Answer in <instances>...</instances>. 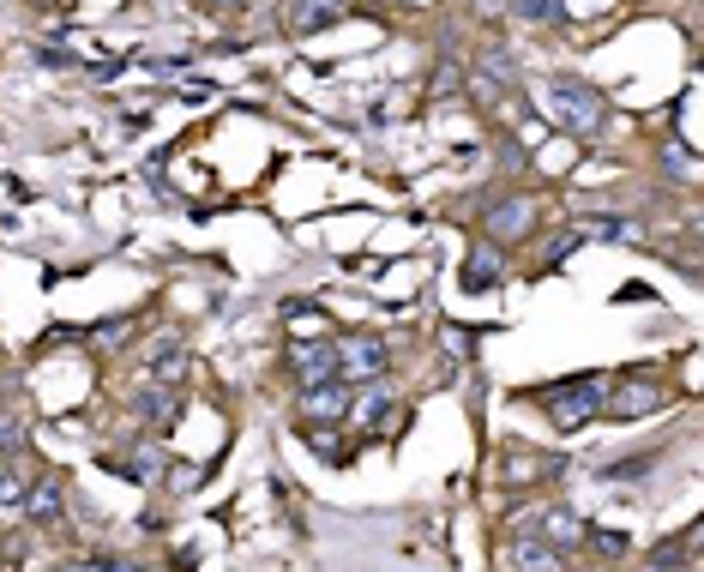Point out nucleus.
Segmentation results:
<instances>
[{
  "mask_svg": "<svg viewBox=\"0 0 704 572\" xmlns=\"http://www.w3.org/2000/svg\"><path fill=\"white\" fill-rule=\"evenodd\" d=\"M187 374H193L187 349L175 344V337H157L151 344V386H187Z\"/></svg>",
  "mask_w": 704,
  "mask_h": 572,
  "instance_id": "nucleus-10",
  "label": "nucleus"
},
{
  "mask_svg": "<svg viewBox=\"0 0 704 572\" xmlns=\"http://www.w3.org/2000/svg\"><path fill=\"white\" fill-rule=\"evenodd\" d=\"M500 572H566V554L548 549L542 536H518L500 549Z\"/></svg>",
  "mask_w": 704,
  "mask_h": 572,
  "instance_id": "nucleus-5",
  "label": "nucleus"
},
{
  "mask_svg": "<svg viewBox=\"0 0 704 572\" xmlns=\"http://www.w3.org/2000/svg\"><path fill=\"white\" fill-rule=\"evenodd\" d=\"M596 572H608V566H596Z\"/></svg>",
  "mask_w": 704,
  "mask_h": 572,
  "instance_id": "nucleus-26",
  "label": "nucleus"
},
{
  "mask_svg": "<svg viewBox=\"0 0 704 572\" xmlns=\"http://www.w3.org/2000/svg\"><path fill=\"white\" fill-rule=\"evenodd\" d=\"M25 501V482H19V471L12 464H0V506H19Z\"/></svg>",
  "mask_w": 704,
  "mask_h": 572,
  "instance_id": "nucleus-21",
  "label": "nucleus"
},
{
  "mask_svg": "<svg viewBox=\"0 0 704 572\" xmlns=\"http://www.w3.org/2000/svg\"><path fill=\"white\" fill-rule=\"evenodd\" d=\"M205 7H217V12H235V7H247V0H205Z\"/></svg>",
  "mask_w": 704,
  "mask_h": 572,
  "instance_id": "nucleus-25",
  "label": "nucleus"
},
{
  "mask_svg": "<svg viewBox=\"0 0 704 572\" xmlns=\"http://www.w3.org/2000/svg\"><path fill=\"white\" fill-rule=\"evenodd\" d=\"M463 85H470L476 102H488V109H493V102H500V91H506V85H500V79H488L482 67H470V79H463Z\"/></svg>",
  "mask_w": 704,
  "mask_h": 572,
  "instance_id": "nucleus-20",
  "label": "nucleus"
},
{
  "mask_svg": "<svg viewBox=\"0 0 704 572\" xmlns=\"http://www.w3.org/2000/svg\"><path fill=\"white\" fill-rule=\"evenodd\" d=\"M542 102H548V115L560 127H573V134H596V127L608 121V102L590 91V85H578V79H560V85H542Z\"/></svg>",
  "mask_w": 704,
  "mask_h": 572,
  "instance_id": "nucleus-3",
  "label": "nucleus"
},
{
  "mask_svg": "<svg viewBox=\"0 0 704 572\" xmlns=\"http://www.w3.org/2000/svg\"><path fill=\"white\" fill-rule=\"evenodd\" d=\"M493 277H500V247H476V254L470 259H463V284H470V289H482V284H493Z\"/></svg>",
  "mask_w": 704,
  "mask_h": 572,
  "instance_id": "nucleus-15",
  "label": "nucleus"
},
{
  "mask_svg": "<svg viewBox=\"0 0 704 572\" xmlns=\"http://www.w3.org/2000/svg\"><path fill=\"white\" fill-rule=\"evenodd\" d=\"M512 7L524 12V19H560V12L548 7V0H512Z\"/></svg>",
  "mask_w": 704,
  "mask_h": 572,
  "instance_id": "nucleus-22",
  "label": "nucleus"
},
{
  "mask_svg": "<svg viewBox=\"0 0 704 572\" xmlns=\"http://www.w3.org/2000/svg\"><path fill=\"white\" fill-rule=\"evenodd\" d=\"M668 379H656V374H626V379H608V398H603V416L614 422H644V416H656V410H668Z\"/></svg>",
  "mask_w": 704,
  "mask_h": 572,
  "instance_id": "nucleus-2",
  "label": "nucleus"
},
{
  "mask_svg": "<svg viewBox=\"0 0 704 572\" xmlns=\"http://www.w3.org/2000/svg\"><path fill=\"white\" fill-rule=\"evenodd\" d=\"M61 572H109V561H67Z\"/></svg>",
  "mask_w": 704,
  "mask_h": 572,
  "instance_id": "nucleus-24",
  "label": "nucleus"
},
{
  "mask_svg": "<svg viewBox=\"0 0 704 572\" xmlns=\"http://www.w3.org/2000/svg\"><path fill=\"white\" fill-rule=\"evenodd\" d=\"M25 512H31V519L37 524H61V482H55V476H42V482H25V501H19Z\"/></svg>",
  "mask_w": 704,
  "mask_h": 572,
  "instance_id": "nucleus-12",
  "label": "nucleus"
},
{
  "mask_svg": "<svg viewBox=\"0 0 704 572\" xmlns=\"http://www.w3.org/2000/svg\"><path fill=\"white\" fill-rule=\"evenodd\" d=\"M338 12L343 7H332V0H290V31L313 37V31H325V24H338Z\"/></svg>",
  "mask_w": 704,
  "mask_h": 572,
  "instance_id": "nucleus-14",
  "label": "nucleus"
},
{
  "mask_svg": "<svg viewBox=\"0 0 704 572\" xmlns=\"http://www.w3.org/2000/svg\"><path fill=\"white\" fill-rule=\"evenodd\" d=\"M566 236H596V241H620V247H644V229L633 217H578Z\"/></svg>",
  "mask_w": 704,
  "mask_h": 572,
  "instance_id": "nucleus-11",
  "label": "nucleus"
},
{
  "mask_svg": "<svg viewBox=\"0 0 704 572\" xmlns=\"http://www.w3.org/2000/svg\"><path fill=\"white\" fill-rule=\"evenodd\" d=\"M343 410H350V386H343L338 374L332 379H307L302 386V422H325V428H332Z\"/></svg>",
  "mask_w": 704,
  "mask_h": 572,
  "instance_id": "nucleus-6",
  "label": "nucleus"
},
{
  "mask_svg": "<svg viewBox=\"0 0 704 572\" xmlns=\"http://www.w3.org/2000/svg\"><path fill=\"white\" fill-rule=\"evenodd\" d=\"M530 224H536V205L524 199V194L500 199V205H488V241H493V247H506V241L530 236Z\"/></svg>",
  "mask_w": 704,
  "mask_h": 572,
  "instance_id": "nucleus-8",
  "label": "nucleus"
},
{
  "mask_svg": "<svg viewBox=\"0 0 704 572\" xmlns=\"http://www.w3.org/2000/svg\"><path fill=\"white\" fill-rule=\"evenodd\" d=\"M603 398H608V374H578V379H566L560 392H548V422L554 428H584V422H596L603 416Z\"/></svg>",
  "mask_w": 704,
  "mask_h": 572,
  "instance_id": "nucleus-1",
  "label": "nucleus"
},
{
  "mask_svg": "<svg viewBox=\"0 0 704 572\" xmlns=\"http://www.w3.org/2000/svg\"><path fill=\"white\" fill-rule=\"evenodd\" d=\"M403 7H410V0H403Z\"/></svg>",
  "mask_w": 704,
  "mask_h": 572,
  "instance_id": "nucleus-27",
  "label": "nucleus"
},
{
  "mask_svg": "<svg viewBox=\"0 0 704 572\" xmlns=\"http://www.w3.org/2000/svg\"><path fill=\"white\" fill-rule=\"evenodd\" d=\"M12 446H19V422H12L7 410H0V452H12Z\"/></svg>",
  "mask_w": 704,
  "mask_h": 572,
  "instance_id": "nucleus-23",
  "label": "nucleus"
},
{
  "mask_svg": "<svg viewBox=\"0 0 704 572\" xmlns=\"http://www.w3.org/2000/svg\"><path fill=\"white\" fill-rule=\"evenodd\" d=\"M385 374V344L380 337H343L338 344V379L343 386H373V379Z\"/></svg>",
  "mask_w": 704,
  "mask_h": 572,
  "instance_id": "nucleus-4",
  "label": "nucleus"
},
{
  "mask_svg": "<svg viewBox=\"0 0 704 572\" xmlns=\"http://www.w3.org/2000/svg\"><path fill=\"white\" fill-rule=\"evenodd\" d=\"M343 416H355L368 428V422H380L385 416V379H373V392H362V398H350V410Z\"/></svg>",
  "mask_w": 704,
  "mask_h": 572,
  "instance_id": "nucleus-17",
  "label": "nucleus"
},
{
  "mask_svg": "<svg viewBox=\"0 0 704 572\" xmlns=\"http://www.w3.org/2000/svg\"><path fill=\"white\" fill-rule=\"evenodd\" d=\"M121 471H127V476H139V482H151V476L163 471V452H157V446H133L127 458H121Z\"/></svg>",
  "mask_w": 704,
  "mask_h": 572,
  "instance_id": "nucleus-18",
  "label": "nucleus"
},
{
  "mask_svg": "<svg viewBox=\"0 0 704 572\" xmlns=\"http://www.w3.org/2000/svg\"><path fill=\"white\" fill-rule=\"evenodd\" d=\"M283 362L302 374V386L307 379H332L338 374V344H325V337H295V344L283 349Z\"/></svg>",
  "mask_w": 704,
  "mask_h": 572,
  "instance_id": "nucleus-7",
  "label": "nucleus"
},
{
  "mask_svg": "<svg viewBox=\"0 0 704 572\" xmlns=\"http://www.w3.org/2000/svg\"><path fill=\"white\" fill-rule=\"evenodd\" d=\"M536 536H542L548 549H578V542H584V519L573 506H542V512H536Z\"/></svg>",
  "mask_w": 704,
  "mask_h": 572,
  "instance_id": "nucleus-9",
  "label": "nucleus"
},
{
  "mask_svg": "<svg viewBox=\"0 0 704 572\" xmlns=\"http://www.w3.org/2000/svg\"><path fill=\"white\" fill-rule=\"evenodd\" d=\"M182 410V386H145L139 398H133V416L139 422H151V428H163V422Z\"/></svg>",
  "mask_w": 704,
  "mask_h": 572,
  "instance_id": "nucleus-13",
  "label": "nucleus"
},
{
  "mask_svg": "<svg viewBox=\"0 0 704 572\" xmlns=\"http://www.w3.org/2000/svg\"><path fill=\"white\" fill-rule=\"evenodd\" d=\"M584 542H590L603 561H620V554L633 549V542H626V531H590V524H584Z\"/></svg>",
  "mask_w": 704,
  "mask_h": 572,
  "instance_id": "nucleus-19",
  "label": "nucleus"
},
{
  "mask_svg": "<svg viewBox=\"0 0 704 572\" xmlns=\"http://www.w3.org/2000/svg\"><path fill=\"white\" fill-rule=\"evenodd\" d=\"M693 542H698V531H681L674 542H663V549L651 554V566H656V572H674V566H686V561H693Z\"/></svg>",
  "mask_w": 704,
  "mask_h": 572,
  "instance_id": "nucleus-16",
  "label": "nucleus"
}]
</instances>
